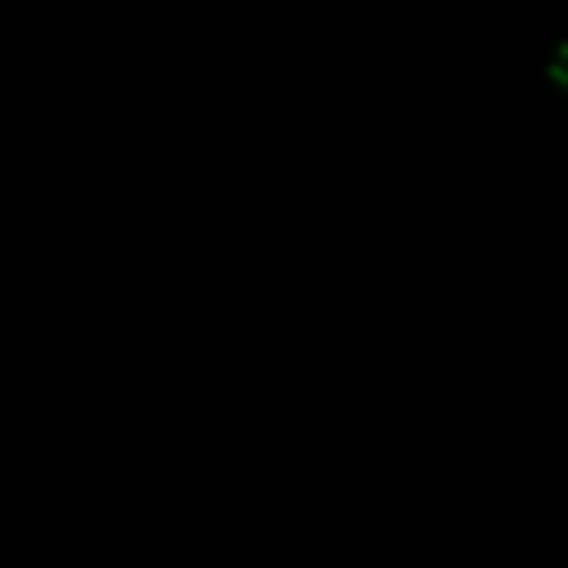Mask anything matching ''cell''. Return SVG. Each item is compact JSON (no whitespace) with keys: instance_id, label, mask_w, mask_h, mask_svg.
I'll use <instances>...</instances> for the list:
<instances>
[]
</instances>
